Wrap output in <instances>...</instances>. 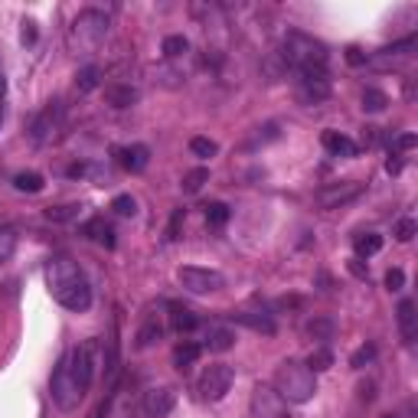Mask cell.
Wrapping results in <instances>:
<instances>
[{
    "label": "cell",
    "mask_w": 418,
    "mask_h": 418,
    "mask_svg": "<svg viewBox=\"0 0 418 418\" xmlns=\"http://www.w3.org/2000/svg\"><path fill=\"white\" fill-rule=\"evenodd\" d=\"M13 248H17V232L13 229H0V265L13 255Z\"/></svg>",
    "instance_id": "obj_35"
},
{
    "label": "cell",
    "mask_w": 418,
    "mask_h": 418,
    "mask_svg": "<svg viewBox=\"0 0 418 418\" xmlns=\"http://www.w3.org/2000/svg\"><path fill=\"white\" fill-rule=\"evenodd\" d=\"M395 314H399V330H402V340H406V344H412V340H415V320H418V314H415V301H402V304H399V310H395Z\"/></svg>",
    "instance_id": "obj_16"
},
{
    "label": "cell",
    "mask_w": 418,
    "mask_h": 418,
    "mask_svg": "<svg viewBox=\"0 0 418 418\" xmlns=\"http://www.w3.org/2000/svg\"><path fill=\"white\" fill-rule=\"evenodd\" d=\"M199 353H203V346L193 344V340H183V344H177V350H173V366L177 369L193 366L199 359Z\"/></svg>",
    "instance_id": "obj_20"
},
{
    "label": "cell",
    "mask_w": 418,
    "mask_h": 418,
    "mask_svg": "<svg viewBox=\"0 0 418 418\" xmlns=\"http://www.w3.org/2000/svg\"><path fill=\"white\" fill-rule=\"evenodd\" d=\"M386 170H389V173H399V170H402V160H392V157H389V160H386Z\"/></svg>",
    "instance_id": "obj_46"
},
{
    "label": "cell",
    "mask_w": 418,
    "mask_h": 418,
    "mask_svg": "<svg viewBox=\"0 0 418 418\" xmlns=\"http://www.w3.org/2000/svg\"><path fill=\"white\" fill-rule=\"evenodd\" d=\"M190 150H193L197 157H212L219 148H216V141H209V137H193V141H190Z\"/></svg>",
    "instance_id": "obj_37"
},
{
    "label": "cell",
    "mask_w": 418,
    "mask_h": 418,
    "mask_svg": "<svg viewBox=\"0 0 418 418\" xmlns=\"http://www.w3.org/2000/svg\"><path fill=\"white\" fill-rule=\"evenodd\" d=\"M186 52H190V39H186V37L177 33V37L163 39V56H167V59H183Z\"/></svg>",
    "instance_id": "obj_26"
},
{
    "label": "cell",
    "mask_w": 418,
    "mask_h": 418,
    "mask_svg": "<svg viewBox=\"0 0 418 418\" xmlns=\"http://www.w3.org/2000/svg\"><path fill=\"white\" fill-rule=\"evenodd\" d=\"M3 92H7V82H3V75H0V99H3Z\"/></svg>",
    "instance_id": "obj_47"
},
{
    "label": "cell",
    "mask_w": 418,
    "mask_h": 418,
    "mask_svg": "<svg viewBox=\"0 0 418 418\" xmlns=\"http://www.w3.org/2000/svg\"><path fill=\"white\" fill-rule=\"evenodd\" d=\"M346 62H350V66H363V62H366V56H363V50H359V46H350V50H346Z\"/></svg>",
    "instance_id": "obj_40"
},
{
    "label": "cell",
    "mask_w": 418,
    "mask_h": 418,
    "mask_svg": "<svg viewBox=\"0 0 418 418\" xmlns=\"http://www.w3.org/2000/svg\"><path fill=\"white\" fill-rule=\"evenodd\" d=\"M412 235H415V219L395 222V239H399V242H412Z\"/></svg>",
    "instance_id": "obj_38"
},
{
    "label": "cell",
    "mask_w": 418,
    "mask_h": 418,
    "mask_svg": "<svg viewBox=\"0 0 418 418\" xmlns=\"http://www.w3.org/2000/svg\"><path fill=\"white\" fill-rule=\"evenodd\" d=\"M324 148H327V154H333V157H357V144L350 141L346 135H340V131H324Z\"/></svg>",
    "instance_id": "obj_15"
},
{
    "label": "cell",
    "mask_w": 418,
    "mask_h": 418,
    "mask_svg": "<svg viewBox=\"0 0 418 418\" xmlns=\"http://www.w3.org/2000/svg\"><path fill=\"white\" fill-rule=\"evenodd\" d=\"M82 232H86L92 242H99V246H108V248L115 246V232H111V226L101 219V216H99V219H88Z\"/></svg>",
    "instance_id": "obj_19"
},
{
    "label": "cell",
    "mask_w": 418,
    "mask_h": 418,
    "mask_svg": "<svg viewBox=\"0 0 418 418\" xmlns=\"http://www.w3.org/2000/svg\"><path fill=\"white\" fill-rule=\"evenodd\" d=\"M395 144H399V148H402V150L415 148V135H402V137H399V141H395Z\"/></svg>",
    "instance_id": "obj_44"
},
{
    "label": "cell",
    "mask_w": 418,
    "mask_h": 418,
    "mask_svg": "<svg viewBox=\"0 0 418 418\" xmlns=\"http://www.w3.org/2000/svg\"><path fill=\"white\" fill-rule=\"evenodd\" d=\"M137 99H141V92L131 82H108L105 86V101L111 108H131V105H137Z\"/></svg>",
    "instance_id": "obj_13"
},
{
    "label": "cell",
    "mask_w": 418,
    "mask_h": 418,
    "mask_svg": "<svg viewBox=\"0 0 418 418\" xmlns=\"http://www.w3.org/2000/svg\"><path fill=\"white\" fill-rule=\"evenodd\" d=\"M33 39H37V23H33V20H26V23H23V43H33Z\"/></svg>",
    "instance_id": "obj_42"
},
{
    "label": "cell",
    "mask_w": 418,
    "mask_h": 418,
    "mask_svg": "<svg viewBox=\"0 0 418 418\" xmlns=\"http://www.w3.org/2000/svg\"><path fill=\"white\" fill-rule=\"evenodd\" d=\"M232 320L246 324V327H252V330L265 333V337H271V333H275V320H271L268 314H232Z\"/></svg>",
    "instance_id": "obj_22"
},
{
    "label": "cell",
    "mask_w": 418,
    "mask_h": 418,
    "mask_svg": "<svg viewBox=\"0 0 418 418\" xmlns=\"http://www.w3.org/2000/svg\"><path fill=\"white\" fill-rule=\"evenodd\" d=\"M275 392L281 395L284 402H310L317 392V372H310L308 363L301 359H284L281 366L275 369Z\"/></svg>",
    "instance_id": "obj_3"
},
{
    "label": "cell",
    "mask_w": 418,
    "mask_h": 418,
    "mask_svg": "<svg viewBox=\"0 0 418 418\" xmlns=\"http://www.w3.org/2000/svg\"><path fill=\"white\" fill-rule=\"evenodd\" d=\"M163 337V324H160L157 317H148L144 324H141V330H137L135 337V346L137 350H148V346H154Z\"/></svg>",
    "instance_id": "obj_18"
},
{
    "label": "cell",
    "mask_w": 418,
    "mask_h": 418,
    "mask_svg": "<svg viewBox=\"0 0 418 418\" xmlns=\"http://www.w3.org/2000/svg\"><path fill=\"white\" fill-rule=\"evenodd\" d=\"M115 160L121 163L124 170H131V173H141L144 167L150 163V150L144 148V144H131V148H118L115 150Z\"/></svg>",
    "instance_id": "obj_14"
},
{
    "label": "cell",
    "mask_w": 418,
    "mask_h": 418,
    "mask_svg": "<svg viewBox=\"0 0 418 418\" xmlns=\"http://www.w3.org/2000/svg\"><path fill=\"white\" fill-rule=\"evenodd\" d=\"M330 99V75H297V101L301 105H317Z\"/></svg>",
    "instance_id": "obj_11"
},
{
    "label": "cell",
    "mask_w": 418,
    "mask_h": 418,
    "mask_svg": "<svg viewBox=\"0 0 418 418\" xmlns=\"http://www.w3.org/2000/svg\"><path fill=\"white\" fill-rule=\"evenodd\" d=\"M353 248H357V259H369V255H376L382 248V235L376 232H363L353 239Z\"/></svg>",
    "instance_id": "obj_24"
},
{
    "label": "cell",
    "mask_w": 418,
    "mask_h": 418,
    "mask_svg": "<svg viewBox=\"0 0 418 418\" xmlns=\"http://www.w3.org/2000/svg\"><path fill=\"white\" fill-rule=\"evenodd\" d=\"M180 222H183V209H177L170 219V229H167V239H177V232H180Z\"/></svg>",
    "instance_id": "obj_41"
},
{
    "label": "cell",
    "mask_w": 418,
    "mask_h": 418,
    "mask_svg": "<svg viewBox=\"0 0 418 418\" xmlns=\"http://www.w3.org/2000/svg\"><path fill=\"white\" fill-rule=\"evenodd\" d=\"M99 66H86V69H79V75H75V86H79V92H92V88H99Z\"/></svg>",
    "instance_id": "obj_29"
},
{
    "label": "cell",
    "mask_w": 418,
    "mask_h": 418,
    "mask_svg": "<svg viewBox=\"0 0 418 418\" xmlns=\"http://www.w3.org/2000/svg\"><path fill=\"white\" fill-rule=\"evenodd\" d=\"M402 284H406V271L402 268L386 271V288H389V291H402Z\"/></svg>",
    "instance_id": "obj_39"
},
{
    "label": "cell",
    "mask_w": 418,
    "mask_h": 418,
    "mask_svg": "<svg viewBox=\"0 0 418 418\" xmlns=\"http://www.w3.org/2000/svg\"><path fill=\"white\" fill-rule=\"evenodd\" d=\"M363 141H366V144H379V128H366Z\"/></svg>",
    "instance_id": "obj_43"
},
{
    "label": "cell",
    "mask_w": 418,
    "mask_h": 418,
    "mask_svg": "<svg viewBox=\"0 0 418 418\" xmlns=\"http://www.w3.org/2000/svg\"><path fill=\"white\" fill-rule=\"evenodd\" d=\"M281 62L284 69H291L295 75H327V59L330 52L320 39L301 33V30H288L281 43Z\"/></svg>",
    "instance_id": "obj_2"
},
{
    "label": "cell",
    "mask_w": 418,
    "mask_h": 418,
    "mask_svg": "<svg viewBox=\"0 0 418 418\" xmlns=\"http://www.w3.org/2000/svg\"><path fill=\"white\" fill-rule=\"evenodd\" d=\"M248 412H252V418H291L288 402L275 392V386H265V382H259V386L252 389Z\"/></svg>",
    "instance_id": "obj_7"
},
{
    "label": "cell",
    "mask_w": 418,
    "mask_h": 418,
    "mask_svg": "<svg viewBox=\"0 0 418 418\" xmlns=\"http://www.w3.org/2000/svg\"><path fill=\"white\" fill-rule=\"evenodd\" d=\"M111 209H115L118 216H135V212H137V203H135V197H128V193H121V197H115V199H111Z\"/></svg>",
    "instance_id": "obj_36"
},
{
    "label": "cell",
    "mask_w": 418,
    "mask_h": 418,
    "mask_svg": "<svg viewBox=\"0 0 418 418\" xmlns=\"http://www.w3.org/2000/svg\"><path fill=\"white\" fill-rule=\"evenodd\" d=\"M333 366V353L327 346H314V353L308 357V369L310 372H324V369Z\"/></svg>",
    "instance_id": "obj_27"
},
{
    "label": "cell",
    "mask_w": 418,
    "mask_h": 418,
    "mask_svg": "<svg viewBox=\"0 0 418 418\" xmlns=\"http://www.w3.org/2000/svg\"><path fill=\"white\" fill-rule=\"evenodd\" d=\"M363 193V183L359 180H340V183H324L314 193V203L320 209H340L346 203H353V199Z\"/></svg>",
    "instance_id": "obj_9"
},
{
    "label": "cell",
    "mask_w": 418,
    "mask_h": 418,
    "mask_svg": "<svg viewBox=\"0 0 418 418\" xmlns=\"http://www.w3.org/2000/svg\"><path fill=\"white\" fill-rule=\"evenodd\" d=\"M79 212H82V206H50L46 209V219L50 222H72V219H79Z\"/></svg>",
    "instance_id": "obj_31"
},
{
    "label": "cell",
    "mask_w": 418,
    "mask_h": 418,
    "mask_svg": "<svg viewBox=\"0 0 418 418\" xmlns=\"http://www.w3.org/2000/svg\"><path fill=\"white\" fill-rule=\"evenodd\" d=\"M333 320L330 317H310L304 324V333H308L310 340H317V346H327V340H333Z\"/></svg>",
    "instance_id": "obj_17"
},
{
    "label": "cell",
    "mask_w": 418,
    "mask_h": 418,
    "mask_svg": "<svg viewBox=\"0 0 418 418\" xmlns=\"http://www.w3.org/2000/svg\"><path fill=\"white\" fill-rule=\"evenodd\" d=\"M372 359H376V346L366 344V346H359L357 353L350 357V366H353V369H366L369 363H372Z\"/></svg>",
    "instance_id": "obj_34"
},
{
    "label": "cell",
    "mask_w": 418,
    "mask_h": 418,
    "mask_svg": "<svg viewBox=\"0 0 418 418\" xmlns=\"http://www.w3.org/2000/svg\"><path fill=\"white\" fill-rule=\"evenodd\" d=\"M177 281L183 284L190 295H212V291H219L226 278H222L216 268H199V265H183V268L177 271Z\"/></svg>",
    "instance_id": "obj_8"
},
{
    "label": "cell",
    "mask_w": 418,
    "mask_h": 418,
    "mask_svg": "<svg viewBox=\"0 0 418 418\" xmlns=\"http://www.w3.org/2000/svg\"><path fill=\"white\" fill-rule=\"evenodd\" d=\"M173 406H177V392L173 389H148L144 392V399H141V412H144V418H167L173 412Z\"/></svg>",
    "instance_id": "obj_12"
},
{
    "label": "cell",
    "mask_w": 418,
    "mask_h": 418,
    "mask_svg": "<svg viewBox=\"0 0 418 418\" xmlns=\"http://www.w3.org/2000/svg\"><path fill=\"white\" fill-rule=\"evenodd\" d=\"M232 379H235V372H232L229 363H212V366L203 369L197 389H199V395H203L206 402H219L222 395L232 389Z\"/></svg>",
    "instance_id": "obj_6"
},
{
    "label": "cell",
    "mask_w": 418,
    "mask_h": 418,
    "mask_svg": "<svg viewBox=\"0 0 418 418\" xmlns=\"http://www.w3.org/2000/svg\"><path fill=\"white\" fill-rule=\"evenodd\" d=\"M389 105V95L379 88H363V108L366 111H382Z\"/></svg>",
    "instance_id": "obj_30"
},
{
    "label": "cell",
    "mask_w": 418,
    "mask_h": 418,
    "mask_svg": "<svg viewBox=\"0 0 418 418\" xmlns=\"http://www.w3.org/2000/svg\"><path fill=\"white\" fill-rule=\"evenodd\" d=\"M46 284H50V295L56 304H62L66 310H88L92 308V284L82 275V268L66 255L46 261Z\"/></svg>",
    "instance_id": "obj_1"
},
{
    "label": "cell",
    "mask_w": 418,
    "mask_h": 418,
    "mask_svg": "<svg viewBox=\"0 0 418 418\" xmlns=\"http://www.w3.org/2000/svg\"><path fill=\"white\" fill-rule=\"evenodd\" d=\"M52 402L62 408V412H72V408H79V402L86 399V389L79 386V379H75L72 372V363H69V353L59 359V366H56V372H52Z\"/></svg>",
    "instance_id": "obj_5"
},
{
    "label": "cell",
    "mask_w": 418,
    "mask_h": 418,
    "mask_svg": "<svg viewBox=\"0 0 418 418\" xmlns=\"http://www.w3.org/2000/svg\"><path fill=\"white\" fill-rule=\"evenodd\" d=\"M275 137H278V124H261L259 131H255V137L248 141L246 148H248V150H252V148H261V144H268V141H275Z\"/></svg>",
    "instance_id": "obj_33"
},
{
    "label": "cell",
    "mask_w": 418,
    "mask_h": 418,
    "mask_svg": "<svg viewBox=\"0 0 418 418\" xmlns=\"http://www.w3.org/2000/svg\"><path fill=\"white\" fill-rule=\"evenodd\" d=\"M13 186H17L20 193H39V190H43V177L33 170H23V173L13 177Z\"/></svg>",
    "instance_id": "obj_25"
},
{
    "label": "cell",
    "mask_w": 418,
    "mask_h": 418,
    "mask_svg": "<svg viewBox=\"0 0 418 418\" xmlns=\"http://www.w3.org/2000/svg\"><path fill=\"white\" fill-rule=\"evenodd\" d=\"M350 271H353V275H357V278H366V268H363V265H359V259H353V261H350Z\"/></svg>",
    "instance_id": "obj_45"
},
{
    "label": "cell",
    "mask_w": 418,
    "mask_h": 418,
    "mask_svg": "<svg viewBox=\"0 0 418 418\" xmlns=\"http://www.w3.org/2000/svg\"><path fill=\"white\" fill-rule=\"evenodd\" d=\"M59 128H62V108H59V101H50V105L33 118V124H30V137H33L37 144H50Z\"/></svg>",
    "instance_id": "obj_10"
},
{
    "label": "cell",
    "mask_w": 418,
    "mask_h": 418,
    "mask_svg": "<svg viewBox=\"0 0 418 418\" xmlns=\"http://www.w3.org/2000/svg\"><path fill=\"white\" fill-rule=\"evenodd\" d=\"M203 183H209V170L206 167H197V170H190L183 177V193H199V190H203Z\"/></svg>",
    "instance_id": "obj_28"
},
{
    "label": "cell",
    "mask_w": 418,
    "mask_h": 418,
    "mask_svg": "<svg viewBox=\"0 0 418 418\" xmlns=\"http://www.w3.org/2000/svg\"><path fill=\"white\" fill-rule=\"evenodd\" d=\"M173 314H170V324H173V330H180V333H190V330H197L199 327V317L193 314V310H186V308H177L173 304Z\"/></svg>",
    "instance_id": "obj_23"
},
{
    "label": "cell",
    "mask_w": 418,
    "mask_h": 418,
    "mask_svg": "<svg viewBox=\"0 0 418 418\" xmlns=\"http://www.w3.org/2000/svg\"><path fill=\"white\" fill-rule=\"evenodd\" d=\"M108 37V17L95 7L82 10L69 26V46L75 52H95Z\"/></svg>",
    "instance_id": "obj_4"
},
{
    "label": "cell",
    "mask_w": 418,
    "mask_h": 418,
    "mask_svg": "<svg viewBox=\"0 0 418 418\" xmlns=\"http://www.w3.org/2000/svg\"><path fill=\"white\" fill-rule=\"evenodd\" d=\"M206 222H209V226H216V229L226 226V222H229V206H226V203H209V206H206Z\"/></svg>",
    "instance_id": "obj_32"
},
{
    "label": "cell",
    "mask_w": 418,
    "mask_h": 418,
    "mask_svg": "<svg viewBox=\"0 0 418 418\" xmlns=\"http://www.w3.org/2000/svg\"><path fill=\"white\" fill-rule=\"evenodd\" d=\"M382 418H399V415H382Z\"/></svg>",
    "instance_id": "obj_48"
},
{
    "label": "cell",
    "mask_w": 418,
    "mask_h": 418,
    "mask_svg": "<svg viewBox=\"0 0 418 418\" xmlns=\"http://www.w3.org/2000/svg\"><path fill=\"white\" fill-rule=\"evenodd\" d=\"M232 344H235V333L229 330V327H212V330H209L206 346L212 353H226V350H232Z\"/></svg>",
    "instance_id": "obj_21"
}]
</instances>
